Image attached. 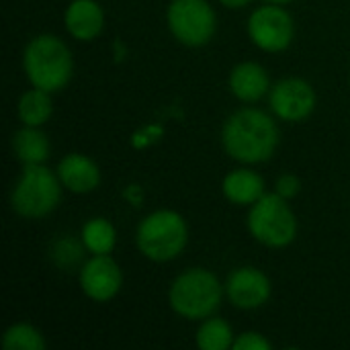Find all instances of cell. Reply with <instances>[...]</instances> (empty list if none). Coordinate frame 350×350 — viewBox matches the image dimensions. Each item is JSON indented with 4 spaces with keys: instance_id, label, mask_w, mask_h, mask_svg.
Returning a JSON list of instances; mask_svg holds the SVG:
<instances>
[{
    "instance_id": "obj_1",
    "label": "cell",
    "mask_w": 350,
    "mask_h": 350,
    "mask_svg": "<svg viewBox=\"0 0 350 350\" xmlns=\"http://www.w3.org/2000/svg\"><path fill=\"white\" fill-rule=\"evenodd\" d=\"M226 152L244 164L269 160L279 144L277 123L258 109H242L234 113L221 131Z\"/></svg>"
},
{
    "instance_id": "obj_2",
    "label": "cell",
    "mask_w": 350,
    "mask_h": 350,
    "mask_svg": "<svg viewBox=\"0 0 350 350\" xmlns=\"http://www.w3.org/2000/svg\"><path fill=\"white\" fill-rule=\"evenodd\" d=\"M23 66L29 82L45 92L62 90L74 72L70 49L55 35H39L31 39L23 53Z\"/></svg>"
},
{
    "instance_id": "obj_3",
    "label": "cell",
    "mask_w": 350,
    "mask_h": 350,
    "mask_svg": "<svg viewBox=\"0 0 350 350\" xmlns=\"http://www.w3.org/2000/svg\"><path fill=\"white\" fill-rule=\"evenodd\" d=\"M221 293V285L213 273L191 269L174 279L168 297L178 316L187 320H203L219 308Z\"/></svg>"
},
{
    "instance_id": "obj_4",
    "label": "cell",
    "mask_w": 350,
    "mask_h": 350,
    "mask_svg": "<svg viewBox=\"0 0 350 350\" xmlns=\"http://www.w3.org/2000/svg\"><path fill=\"white\" fill-rule=\"evenodd\" d=\"M189 230L176 211H154L142 219L137 228V248L154 262H166L176 258L187 246Z\"/></svg>"
},
{
    "instance_id": "obj_5",
    "label": "cell",
    "mask_w": 350,
    "mask_h": 350,
    "mask_svg": "<svg viewBox=\"0 0 350 350\" xmlns=\"http://www.w3.org/2000/svg\"><path fill=\"white\" fill-rule=\"evenodd\" d=\"M62 180L41 164H27L21 180L10 193L12 209L29 219L45 217L62 199Z\"/></svg>"
},
{
    "instance_id": "obj_6",
    "label": "cell",
    "mask_w": 350,
    "mask_h": 350,
    "mask_svg": "<svg viewBox=\"0 0 350 350\" xmlns=\"http://www.w3.org/2000/svg\"><path fill=\"white\" fill-rule=\"evenodd\" d=\"M248 230L260 244L269 248H285L297 236V219L287 199L279 193L262 195L250 209Z\"/></svg>"
},
{
    "instance_id": "obj_7",
    "label": "cell",
    "mask_w": 350,
    "mask_h": 350,
    "mask_svg": "<svg viewBox=\"0 0 350 350\" xmlns=\"http://www.w3.org/2000/svg\"><path fill=\"white\" fill-rule=\"evenodd\" d=\"M166 18L172 35L189 47L209 43L215 33V12L207 0H172Z\"/></svg>"
},
{
    "instance_id": "obj_8",
    "label": "cell",
    "mask_w": 350,
    "mask_h": 350,
    "mask_svg": "<svg viewBox=\"0 0 350 350\" xmlns=\"http://www.w3.org/2000/svg\"><path fill=\"white\" fill-rule=\"evenodd\" d=\"M248 35L265 51H283L295 35L293 18L281 6H260L248 18Z\"/></svg>"
},
{
    "instance_id": "obj_9",
    "label": "cell",
    "mask_w": 350,
    "mask_h": 350,
    "mask_svg": "<svg viewBox=\"0 0 350 350\" xmlns=\"http://www.w3.org/2000/svg\"><path fill=\"white\" fill-rule=\"evenodd\" d=\"M316 107L314 88L301 78H285L271 90V109L283 121H304Z\"/></svg>"
},
{
    "instance_id": "obj_10",
    "label": "cell",
    "mask_w": 350,
    "mask_h": 350,
    "mask_svg": "<svg viewBox=\"0 0 350 350\" xmlns=\"http://www.w3.org/2000/svg\"><path fill=\"white\" fill-rule=\"evenodd\" d=\"M121 285L123 275L109 254H94V258H90L80 271L82 291L98 304L113 299L119 293Z\"/></svg>"
},
{
    "instance_id": "obj_11",
    "label": "cell",
    "mask_w": 350,
    "mask_h": 350,
    "mask_svg": "<svg viewBox=\"0 0 350 350\" xmlns=\"http://www.w3.org/2000/svg\"><path fill=\"white\" fill-rule=\"evenodd\" d=\"M226 293L236 308L254 310L269 301L271 281L262 271L244 267L230 275V279L226 283Z\"/></svg>"
},
{
    "instance_id": "obj_12",
    "label": "cell",
    "mask_w": 350,
    "mask_h": 350,
    "mask_svg": "<svg viewBox=\"0 0 350 350\" xmlns=\"http://www.w3.org/2000/svg\"><path fill=\"white\" fill-rule=\"evenodd\" d=\"M66 29L74 39L92 41L100 35L105 27V14L98 2L94 0H74L66 8Z\"/></svg>"
},
{
    "instance_id": "obj_13",
    "label": "cell",
    "mask_w": 350,
    "mask_h": 350,
    "mask_svg": "<svg viewBox=\"0 0 350 350\" xmlns=\"http://www.w3.org/2000/svg\"><path fill=\"white\" fill-rule=\"evenodd\" d=\"M57 176L62 185L72 193H90L100 183L98 166L82 154L66 156L57 166Z\"/></svg>"
},
{
    "instance_id": "obj_14",
    "label": "cell",
    "mask_w": 350,
    "mask_h": 350,
    "mask_svg": "<svg viewBox=\"0 0 350 350\" xmlns=\"http://www.w3.org/2000/svg\"><path fill=\"white\" fill-rule=\"evenodd\" d=\"M230 90L244 103H254L262 98L269 90V74L262 66L254 62H244L236 66L230 74Z\"/></svg>"
},
{
    "instance_id": "obj_15",
    "label": "cell",
    "mask_w": 350,
    "mask_h": 350,
    "mask_svg": "<svg viewBox=\"0 0 350 350\" xmlns=\"http://www.w3.org/2000/svg\"><path fill=\"white\" fill-rule=\"evenodd\" d=\"M224 195L230 203L236 205H254L265 195V180L260 174L240 168L230 172L224 178Z\"/></svg>"
},
{
    "instance_id": "obj_16",
    "label": "cell",
    "mask_w": 350,
    "mask_h": 350,
    "mask_svg": "<svg viewBox=\"0 0 350 350\" xmlns=\"http://www.w3.org/2000/svg\"><path fill=\"white\" fill-rule=\"evenodd\" d=\"M12 150L25 164H43L49 158V139L37 127H23L12 135Z\"/></svg>"
},
{
    "instance_id": "obj_17",
    "label": "cell",
    "mask_w": 350,
    "mask_h": 350,
    "mask_svg": "<svg viewBox=\"0 0 350 350\" xmlns=\"http://www.w3.org/2000/svg\"><path fill=\"white\" fill-rule=\"evenodd\" d=\"M51 92H45L41 88H35L33 90H27L21 100H18V119L25 123V125H31V127H39L43 125L49 117H51V98H49Z\"/></svg>"
},
{
    "instance_id": "obj_18",
    "label": "cell",
    "mask_w": 350,
    "mask_h": 350,
    "mask_svg": "<svg viewBox=\"0 0 350 350\" xmlns=\"http://www.w3.org/2000/svg\"><path fill=\"white\" fill-rule=\"evenodd\" d=\"M82 244L92 254H109L117 244V232L113 224L103 217L88 219L82 228Z\"/></svg>"
},
{
    "instance_id": "obj_19",
    "label": "cell",
    "mask_w": 350,
    "mask_h": 350,
    "mask_svg": "<svg viewBox=\"0 0 350 350\" xmlns=\"http://www.w3.org/2000/svg\"><path fill=\"white\" fill-rule=\"evenodd\" d=\"M234 345L232 326L221 318H209L197 332V347L201 350H228Z\"/></svg>"
},
{
    "instance_id": "obj_20",
    "label": "cell",
    "mask_w": 350,
    "mask_h": 350,
    "mask_svg": "<svg viewBox=\"0 0 350 350\" xmlns=\"http://www.w3.org/2000/svg\"><path fill=\"white\" fill-rule=\"evenodd\" d=\"M2 347L4 350H43L45 340L31 324H14L4 332Z\"/></svg>"
},
{
    "instance_id": "obj_21",
    "label": "cell",
    "mask_w": 350,
    "mask_h": 350,
    "mask_svg": "<svg viewBox=\"0 0 350 350\" xmlns=\"http://www.w3.org/2000/svg\"><path fill=\"white\" fill-rule=\"evenodd\" d=\"M232 349L234 350H271V342H269L265 336H260L258 332H246V334H242L240 338H236V340H234Z\"/></svg>"
},
{
    "instance_id": "obj_22",
    "label": "cell",
    "mask_w": 350,
    "mask_h": 350,
    "mask_svg": "<svg viewBox=\"0 0 350 350\" xmlns=\"http://www.w3.org/2000/svg\"><path fill=\"white\" fill-rule=\"evenodd\" d=\"M277 193L283 199H291L299 193V178L293 174H283L277 178Z\"/></svg>"
},
{
    "instance_id": "obj_23",
    "label": "cell",
    "mask_w": 350,
    "mask_h": 350,
    "mask_svg": "<svg viewBox=\"0 0 350 350\" xmlns=\"http://www.w3.org/2000/svg\"><path fill=\"white\" fill-rule=\"evenodd\" d=\"M224 6H228V8H242V6H246L250 0H219Z\"/></svg>"
},
{
    "instance_id": "obj_24",
    "label": "cell",
    "mask_w": 350,
    "mask_h": 350,
    "mask_svg": "<svg viewBox=\"0 0 350 350\" xmlns=\"http://www.w3.org/2000/svg\"><path fill=\"white\" fill-rule=\"evenodd\" d=\"M269 2H273V4H285V2H291V0H269Z\"/></svg>"
}]
</instances>
